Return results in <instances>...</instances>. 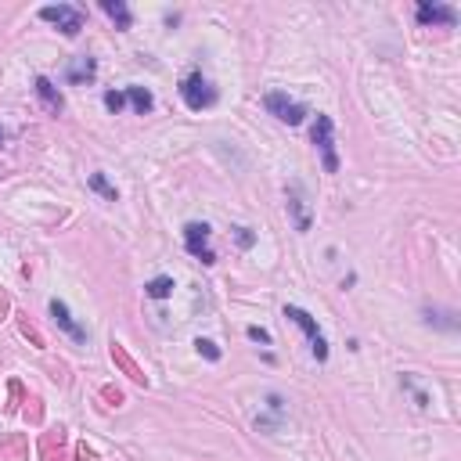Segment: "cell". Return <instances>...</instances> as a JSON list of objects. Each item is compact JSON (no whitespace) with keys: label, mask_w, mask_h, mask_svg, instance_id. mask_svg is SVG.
<instances>
[{"label":"cell","mask_w":461,"mask_h":461,"mask_svg":"<svg viewBox=\"0 0 461 461\" xmlns=\"http://www.w3.org/2000/svg\"><path fill=\"white\" fill-rule=\"evenodd\" d=\"M0 141H4V130H0Z\"/></svg>","instance_id":"obj_20"},{"label":"cell","mask_w":461,"mask_h":461,"mask_svg":"<svg viewBox=\"0 0 461 461\" xmlns=\"http://www.w3.org/2000/svg\"><path fill=\"white\" fill-rule=\"evenodd\" d=\"M101 8H105L108 19H116V25H119V29H130V22H134V19H130V8H126L123 0H105Z\"/></svg>","instance_id":"obj_13"},{"label":"cell","mask_w":461,"mask_h":461,"mask_svg":"<svg viewBox=\"0 0 461 461\" xmlns=\"http://www.w3.org/2000/svg\"><path fill=\"white\" fill-rule=\"evenodd\" d=\"M289 209H292V216H296V227H299V231H310V209H307V198H303V192H299V184H292Z\"/></svg>","instance_id":"obj_10"},{"label":"cell","mask_w":461,"mask_h":461,"mask_svg":"<svg viewBox=\"0 0 461 461\" xmlns=\"http://www.w3.org/2000/svg\"><path fill=\"white\" fill-rule=\"evenodd\" d=\"M94 72H98V61L94 58H76L69 65V83H90Z\"/></svg>","instance_id":"obj_12"},{"label":"cell","mask_w":461,"mask_h":461,"mask_svg":"<svg viewBox=\"0 0 461 461\" xmlns=\"http://www.w3.org/2000/svg\"><path fill=\"white\" fill-rule=\"evenodd\" d=\"M40 19L54 22L65 37H76L79 29H83V14H79L76 8H69V4H47V8H40Z\"/></svg>","instance_id":"obj_3"},{"label":"cell","mask_w":461,"mask_h":461,"mask_svg":"<svg viewBox=\"0 0 461 461\" xmlns=\"http://www.w3.org/2000/svg\"><path fill=\"white\" fill-rule=\"evenodd\" d=\"M184 245L192 256H198L202 263H216L213 249H209V224H198V220H192V224L184 227Z\"/></svg>","instance_id":"obj_5"},{"label":"cell","mask_w":461,"mask_h":461,"mask_svg":"<svg viewBox=\"0 0 461 461\" xmlns=\"http://www.w3.org/2000/svg\"><path fill=\"white\" fill-rule=\"evenodd\" d=\"M90 187H94V192H98V195H105L108 202H116V187L108 184V181L101 177V173H94V177H90Z\"/></svg>","instance_id":"obj_15"},{"label":"cell","mask_w":461,"mask_h":461,"mask_svg":"<svg viewBox=\"0 0 461 461\" xmlns=\"http://www.w3.org/2000/svg\"><path fill=\"white\" fill-rule=\"evenodd\" d=\"M37 94H40V101L51 108V112H61V108H65V98H61V90H58L47 76H37Z\"/></svg>","instance_id":"obj_9"},{"label":"cell","mask_w":461,"mask_h":461,"mask_svg":"<svg viewBox=\"0 0 461 461\" xmlns=\"http://www.w3.org/2000/svg\"><path fill=\"white\" fill-rule=\"evenodd\" d=\"M249 339H252V342H270V331H263V328L252 325V328H249Z\"/></svg>","instance_id":"obj_18"},{"label":"cell","mask_w":461,"mask_h":461,"mask_svg":"<svg viewBox=\"0 0 461 461\" xmlns=\"http://www.w3.org/2000/svg\"><path fill=\"white\" fill-rule=\"evenodd\" d=\"M123 94H126V101L134 105V112H137V116H148L152 108H155V98H152V90H145V87H126Z\"/></svg>","instance_id":"obj_11"},{"label":"cell","mask_w":461,"mask_h":461,"mask_svg":"<svg viewBox=\"0 0 461 461\" xmlns=\"http://www.w3.org/2000/svg\"><path fill=\"white\" fill-rule=\"evenodd\" d=\"M181 98H184V105H187V108L202 112V108H209V105L216 101V90H213L209 79H205V76L195 69V72H187V76L181 79Z\"/></svg>","instance_id":"obj_1"},{"label":"cell","mask_w":461,"mask_h":461,"mask_svg":"<svg viewBox=\"0 0 461 461\" xmlns=\"http://www.w3.org/2000/svg\"><path fill=\"white\" fill-rule=\"evenodd\" d=\"M195 346H198V354H202V357H209V360H220V349H216L209 339H198Z\"/></svg>","instance_id":"obj_17"},{"label":"cell","mask_w":461,"mask_h":461,"mask_svg":"<svg viewBox=\"0 0 461 461\" xmlns=\"http://www.w3.org/2000/svg\"><path fill=\"white\" fill-rule=\"evenodd\" d=\"M263 105H267L270 116H278L281 123H289V126H299L303 116H307V105H299V101L289 98V94H278V90H270L263 98Z\"/></svg>","instance_id":"obj_2"},{"label":"cell","mask_w":461,"mask_h":461,"mask_svg":"<svg viewBox=\"0 0 461 461\" xmlns=\"http://www.w3.org/2000/svg\"><path fill=\"white\" fill-rule=\"evenodd\" d=\"M51 317H54V321H58L61 328L69 331V336H72L76 342H87V331H83V328H79V325L72 321V314H69V307L61 303V299H51Z\"/></svg>","instance_id":"obj_8"},{"label":"cell","mask_w":461,"mask_h":461,"mask_svg":"<svg viewBox=\"0 0 461 461\" xmlns=\"http://www.w3.org/2000/svg\"><path fill=\"white\" fill-rule=\"evenodd\" d=\"M238 245H242V249H249V245H252V234H249V227H238Z\"/></svg>","instance_id":"obj_19"},{"label":"cell","mask_w":461,"mask_h":461,"mask_svg":"<svg viewBox=\"0 0 461 461\" xmlns=\"http://www.w3.org/2000/svg\"><path fill=\"white\" fill-rule=\"evenodd\" d=\"M310 137H314V145L321 148V155H325V170L336 173L339 170V158H336V137H331V119L328 116H317Z\"/></svg>","instance_id":"obj_6"},{"label":"cell","mask_w":461,"mask_h":461,"mask_svg":"<svg viewBox=\"0 0 461 461\" xmlns=\"http://www.w3.org/2000/svg\"><path fill=\"white\" fill-rule=\"evenodd\" d=\"M418 22L422 25H454L458 11L447 8V4H429V0H422L418 4Z\"/></svg>","instance_id":"obj_7"},{"label":"cell","mask_w":461,"mask_h":461,"mask_svg":"<svg viewBox=\"0 0 461 461\" xmlns=\"http://www.w3.org/2000/svg\"><path fill=\"white\" fill-rule=\"evenodd\" d=\"M145 292H148L152 299H166V296L173 292V278H152V281L145 285Z\"/></svg>","instance_id":"obj_14"},{"label":"cell","mask_w":461,"mask_h":461,"mask_svg":"<svg viewBox=\"0 0 461 461\" xmlns=\"http://www.w3.org/2000/svg\"><path fill=\"white\" fill-rule=\"evenodd\" d=\"M123 105H126V94L123 90H108L105 94V108H108V112H123Z\"/></svg>","instance_id":"obj_16"},{"label":"cell","mask_w":461,"mask_h":461,"mask_svg":"<svg viewBox=\"0 0 461 461\" xmlns=\"http://www.w3.org/2000/svg\"><path fill=\"white\" fill-rule=\"evenodd\" d=\"M285 317H289V321H296V325L310 336V349H314V357H317V360H328V342H325V336H321V328H317L314 317H310L307 310H299V307H285Z\"/></svg>","instance_id":"obj_4"}]
</instances>
